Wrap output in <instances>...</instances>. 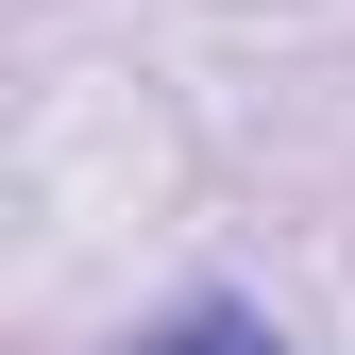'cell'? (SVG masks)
Wrapping results in <instances>:
<instances>
[{"label": "cell", "mask_w": 355, "mask_h": 355, "mask_svg": "<svg viewBox=\"0 0 355 355\" xmlns=\"http://www.w3.org/2000/svg\"><path fill=\"white\" fill-rule=\"evenodd\" d=\"M136 355H288V338L254 322V304H220V288H203V304H169V322H153Z\"/></svg>", "instance_id": "cell-1"}]
</instances>
